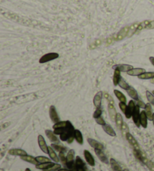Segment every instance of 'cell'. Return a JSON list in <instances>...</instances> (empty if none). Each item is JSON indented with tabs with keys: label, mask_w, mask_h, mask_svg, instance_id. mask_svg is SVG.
<instances>
[{
	"label": "cell",
	"mask_w": 154,
	"mask_h": 171,
	"mask_svg": "<svg viewBox=\"0 0 154 171\" xmlns=\"http://www.w3.org/2000/svg\"><path fill=\"white\" fill-rule=\"evenodd\" d=\"M138 103H137V105H138V107H140V108H143V109H145V107H146V104H144L142 101H140V100H138Z\"/></svg>",
	"instance_id": "46"
},
{
	"label": "cell",
	"mask_w": 154,
	"mask_h": 171,
	"mask_svg": "<svg viewBox=\"0 0 154 171\" xmlns=\"http://www.w3.org/2000/svg\"><path fill=\"white\" fill-rule=\"evenodd\" d=\"M123 171H129V170H127V169H125V170H123Z\"/></svg>",
	"instance_id": "52"
},
{
	"label": "cell",
	"mask_w": 154,
	"mask_h": 171,
	"mask_svg": "<svg viewBox=\"0 0 154 171\" xmlns=\"http://www.w3.org/2000/svg\"><path fill=\"white\" fill-rule=\"evenodd\" d=\"M49 115L50 117V119L52 120L53 123H57V122H59V117L58 116V113L57 112V110H56V107L52 105L50 107V110H49Z\"/></svg>",
	"instance_id": "6"
},
{
	"label": "cell",
	"mask_w": 154,
	"mask_h": 171,
	"mask_svg": "<svg viewBox=\"0 0 154 171\" xmlns=\"http://www.w3.org/2000/svg\"><path fill=\"white\" fill-rule=\"evenodd\" d=\"M135 103L133 100H131L129 102H128V104L127 105V108L126 110V112L124 113L125 116L126 117V119H130L132 116V114L134 113L135 109Z\"/></svg>",
	"instance_id": "2"
},
{
	"label": "cell",
	"mask_w": 154,
	"mask_h": 171,
	"mask_svg": "<svg viewBox=\"0 0 154 171\" xmlns=\"http://www.w3.org/2000/svg\"><path fill=\"white\" fill-rule=\"evenodd\" d=\"M68 121H59V122L55 123L53 125V129H57V128H65L68 125Z\"/></svg>",
	"instance_id": "34"
},
{
	"label": "cell",
	"mask_w": 154,
	"mask_h": 171,
	"mask_svg": "<svg viewBox=\"0 0 154 171\" xmlns=\"http://www.w3.org/2000/svg\"><path fill=\"white\" fill-rule=\"evenodd\" d=\"M145 113H146V114H147L148 119L153 120V113L152 111V107H151V104L150 103L146 104V107H145Z\"/></svg>",
	"instance_id": "29"
},
{
	"label": "cell",
	"mask_w": 154,
	"mask_h": 171,
	"mask_svg": "<svg viewBox=\"0 0 154 171\" xmlns=\"http://www.w3.org/2000/svg\"><path fill=\"white\" fill-rule=\"evenodd\" d=\"M20 158H21L23 161H24L29 162V163L34 164V165H37V164H39V162L37 161L36 158H34V157L32 156V155H27L21 156L20 157Z\"/></svg>",
	"instance_id": "23"
},
{
	"label": "cell",
	"mask_w": 154,
	"mask_h": 171,
	"mask_svg": "<svg viewBox=\"0 0 154 171\" xmlns=\"http://www.w3.org/2000/svg\"><path fill=\"white\" fill-rule=\"evenodd\" d=\"M8 153L11 155H15V156H24L27 155V152L25 150L21 149H9Z\"/></svg>",
	"instance_id": "16"
},
{
	"label": "cell",
	"mask_w": 154,
	"mask_h": 171,
	"mask_svg": "<svg viewBox=\"0 0 154 171\" xmlns=\"http://www.w3.org/2000/svg\"><path fill=\"white\" fill-rule=\"evenodd\" d=\"M146 71L144 68H132V70L128 71L127 72V74L129 76H140L141 74H144L145 73Z\"/></svg>",
	"instance_id": "17"
},
{
	"label": "cell",
	"mask_w": 154,
	"mask_h": 171,
	"mask_svg": "<svg viewBox=\"0 0 154 171\" xmlns=\"http://www.w3.org/2000/svg\"><path fill=\"white\" fill-rule=\"evenodd\" d=\"M25 171H31V170H30V168H26V169L25 170Z\"/></svg>",
	"instance_id": "51"
},
{
	"label": "cell",
	"mask_w": 154,
	"mask_h": 171,
	"mask_svg": "<svg viewBox=\"0 0 154 171\" xmlns=\"http://www.w3.org/2000/svg\"><path fill=\"white\" fill-rule=\"evenodd\" d=\"M59 169H61V165L59 164H55L53 167L48 170V171H57L59 170Z\"/></svg>",
	"instance_id": "42"
},
{
	"label": "cell",
	"mask_w": 154,
	"mask_h": 171,
	"mask_svg": "<svg viewBox=\"0 0 154 171\" xmlns=\"http://www.w3.org/2000/svg\"><path fill=\"white\" fill-rule=\"evenodd\" d=\"M118 85H119L120 88H122L123 89H125L126 91L129 87H130V86L126 83V81L125 80L123 77H121V79H120V80H119V84Z\"/></svg>",
	"instance_id": "35"
},
{
	"label": "cell",
	"mask_w": 154,
	"mask_h": 171,
	"mask_svg": "<svg viewBox=\"0 0 154 171\" xmlns=\"http://www.w3.org/2000/svg\"><path fill=\"white\" fill-rule=\"evenodd\" d=\"M128 31H129V28H128V26L123 28V30H120V31L119 32V33L117 35V40H121L123 38L126 37L127 33L128 32Z\"/></svg>",
	"instance_id": "27"
},
{
	"label": "cell",
	"mask_w": 154,
	"mask_h": 171,
	"mask_svg": "<svg viewBox=\"0 0 154 171\" xmlns=\"http://www.w3.org/2000/svg\"><path fill=\"white\" fill-rule=\"evenodd\" d=\"M140 116H141V112H140V107L138 105H136L134 113L132 114V119L134 122L135 125H136V127L139 128L141 126V123H140Z\"/></svg>",
	"instance_id": "4"
},
{
	"label": "cell",
	"mask_w": 154,
	"mask_h": 171,
	"mask_svg": "<svg viewBox=\"0 0 154 171\" xmlns=\"http://www.w3.org/2000/svg\"><path fill=\"white\" fill-rule=\"evenodd\" d=\"M125 135H126V140H128V142L129 143V144H130L132 147H133V149H139V144H138V141L136 140L135 138L132 136L130 133L129 132L126 133V134H125Z\"/></svg>",
	"instance_id": "7"
},
{
	"label": "cell",
	"mask_w": 154,
	"mask_h": 171,
	"mask_svg": "<svg viewBox=\"0 0 154 171\" xmlns=\"http://www.w3.org/2000/svg\"><path fill=\"white\" fill-rule=\"evenodd\" d=\"M122 132L124 134H126V133L129 132V130H128V126L127 125V124L126 123H123V127H122V129H121Z\"/></svg>",
	"instance_id": "45"
},
{
	"label": "cell",
	"mask_w": 154,
	"mask_h": 171,
	"mask_svg": "<svg viewBox=\"0 0 154 171\" xmlns=\"http://www.w3.org/2000/svg\"><path fill=\"white\" fill-rule=\"evenodd\" d=\"M146 29H148V30H153V29H154V20L150 21V23H149V24L147 25Z\"/></svg>",
	"instance_id": "47"
},
{
	"label": "cell",
	"mask_w": 154,
	"mask_h": 171,
	"mask_svg": "<svg viewBox=\"0 0 154 171\" xmlns=\"http://www.w3.org/2000/svg\"><path fill=\"white\" fill-rule=\"evenodd\" d=\"M75 139L77 142V144L80 145H82L84 144V138H83L82 133L81 131H79L78 129H75Z\"/></svg>",
	"instance_id": "26"
},
{
	"label": "cell",
	"mask_w": 154,
	"mask_h": 171,
	"mask_svg": "<svg viewBox=\"0 0 154 171\" xmlns=\"http://www.w3.org/2000/svg\"><path fill=\"white\" fill-rule=\"evenodd\" d=\"M138 78L141 80L154 79V72H145L144 74L138 76Z\"/></svg>",
	"instance_id": "31"
},
{
	"label": "cell",
	"mask_w": 154,
	"mask_h": 171,
	"mask_svg": "<svg viewBox=\"0 0 154 171\" xmlns=\"http://www.w3.org/2000/svg\"><path fill=\"white\" fill-rule=\"evenodd\" d=\"M102 95H103V92L99 91L95 95L93 98V104L94 106L97 108H101V105H102Z\"/></svg>",
	"instance_id": "8"
},
{
	"label": "cell",
	"mask_w": 154,
	"mask_h": 171,
	"mask_svg": "<svg viewBox=\"0 0 154 171\" xmlns=\"http://www.w3.org/2000/svg\"><path fill=\"white\" fill-rule=\"evenodd\" d=\"M35 158H36L37 161L39 162V164H43V163L50 161L49 158L45 156H37Z\"/></svg>",
	"instance_id": "37"
},
{
	"label": "cell",
	"mask_w": 154,
	"mask_h": 171,
	"mask_svg": "<svg viewBox=\"0 0 154 171\" xmlns=\"http://www.w3.org/2000/svg\"><path fill=\"white\" fill-rule=\"evenodd\" d=\"M87 141H88V144H90V146L93 148L94 149H101V150L104 149V146H103V144H101V143H99L97 140L92 139V138H88V139H87Z\"/></svg>",
	"instance_id": "12"
},
{
	"label": "cell",
	"mask_w": 154,
	"mask_h": 171,
	"mask_svg": "<svg viewBox=\"0 0 154 171\" xmlns=\"http://www.w3.org/2000/svg\"><path fill=\"white\" fill-rule=\"evenodd\" d=\"M38 143H39V146L41 150L45 154H48V146L47 145L46 141H45L42 135L39 134L38 136Z\"/></svg>",
	"instance_id": "5"
},
{
	"label": "cell",
	"mask_w": 154,
	"mask_h": 171,
	"mask_svg": "<svg viewBox=\"0 0 154 171\" xmlns=\"http://www.w3.org/2000/svg\"><path fill=\"white\" fill-rule=\"evenodd\" d=\"M146 96H147L149 103L154 106V95L153 94L152 92H149V91H146Z\"/></svg>",
	"instance_id": "36"
},
{
	"label": "cell",
	"mask_w": 154,
	"mask_h": 171,
	"mask_svg": "<svg viewBox=\"0 0 154 171\" xmlns=\"http://www.w3.org/2000/svg\"><path fill=\"white\" fill-rule=\"evenodd\" d=\"M45 134H46L47 137H48V138L49 139L50 141L51 142V143H53V144H59V139L57 138V137L56 136L57 134L53 132V131H50V130H46V131H45Z\"/></svg>",
	"instance_id": "14"
},
{
	"label": "cell",
	"mask_w": 154,
	"mask_h": 171,
	"mask_svg": "<svg viewBox=\"0 0 154 171\" xmlns=\"http://www.w3.org/2000/svg\"><path fill=\"white\" fill-rule=\"evenodd\" d=\"M42 171H48V170H42Z\"/></svg>",
	"instance_id": "54"
},
{
	"label": "cell",
	"mask_w": 154,
	"mask_h": 171,
	"mask_svg": "<svg viewBox=\"0 0 154 171\" xmlns=\"http://www.w3.org/2000/svg\"><path fill=\"white\" fill-rule=\"evenodd\" d=\"M55 164V163H53V162H46V163H43V164H39L35 165V168L39 170H48V169L53 167V165Z\"/></svg>",
	"instance_id": "19"
},
{
	"label": "cell",
	"mask_w": 154,
	"mask_h": 171,
	"mask_svg": "<svg viewBox=\"0 0 154 171\" xmlns=\"http://www.w3.org/2000/svg\"><path fill=\"white\" fill-rule=\"evenodd\" d=\"M59 161H61L63 164H66V161H67L66 157L65 156V153L63 152H59Z\"/></svg>",
	"instance_id": "43"
},
{
	"label": "cell",
	"mask_w": 154,
	"mask_h": 171,
	"mask_svg": "<svg viewBox=\"0 0 154 171\" xmlns=\"http://www.w3.org/2000/svg\"><path fill=\"white\" fill-rule=\"evenodd\" d=\"M145 165L147 166V168H148L149 170L151 171H154V163L151 160H147V161H146V163H145Z\"/></svg>",
	"instance_id": "40"
},
{
	"label": "cell",
	"mask_w": 154,
	"mask_h": 171,
	"mask_svg": "<svg viewBox=\"0 0 154 171\" xmlns=\"http://www.w3.org/2000/svg\"><path fill=\"white\" fill-rule=\"evenodd\" d=\"M114 69H118L119 71H120L121 72H128V71L132 70L133 68L132 65H126V64H121V65H116L113 67Z\"/></svg>",
	"instance_id": "15"
},
{
	"label": "cell",
	"mask_w": 154,
	"mask_h": 171,
	"mask_svg": "<svg viewBox=\"0 0 154 171\" xmlns=\"http://www.w3.org/2000/svg\"><path fill=\"white\" fill-rule=\"evenodd\" d=\"M95 122H96V123H97L98 125H102V126L106 125V122H105V121L102 116L101 117L98 118V119H95Z\"/></svg>",
	"instance_id": "41"
},
{
	"label": "cell",
	"mask_w": 154,
	"mask_h": 171,
	"mask_svg": "<svg viewBox=\"0 0 154 171\" xmlns=\"http://www.w3.org/2000/svg\"><path fill=\"white\" fill-rule=\"evenodd\" d=\"M84 158L86 159V161L87 162V164L91 166V167H94L95 164V162L93 155L86 149L84 151Z\"/></svg>",
	"instance_id": "13"
},
{
	"label": "cell",
	"mask_w": 154,
	"mask_h": 171,
	"mask_svg": "<svg viewBox=\"0 0 154 171\" xmlns=\"http://www.w3.org/2000/svg\"><path fill=\"white\" fill-rule=\"evenodd\" d=\"M133 154H134L135 157L139 161H141L142 164H144L145 163H146V161L148 160V158L146 156V155L144 152H142L140 149H133Z\"/></svg>",
	"instance_id": "3"
},
{
	"label": "cell",
	"mask_w": 154,
	"mask_h": 171,
	"mask_svg": "<svg viewBox=\"0 0 154 171\" xmlns=\"http://www.w3.org/2000/svg\"><path fill=\"white\" fill-rule=\"evenodd\" d=\"M153 125H154V113H153Z\"/></svg>",
	"instance_id": "50"
},
{
	"label": "cell",
	"mask_w": 154,
	"mask_h": 171,
	"mask_svg": "<svg viewBox=\"0 0 154 171\" xmlns=\"http://www.w3.org/2000/svg\"><path fill=\"white\" fill-rule=\"evenodd\" d=\"M65 165L67 167L68 170L71 171H77V167H76V163L75 161H66Z\"/></svg>",
	"instance_id": "33"
},
{
	"label": "cell",
	"mask_w": 154,
	"mask_h": 171,
	"mask_svg": "<svg viewBox=\"0 0 154 171\" xmlns=\"http://www.w3.org/2000/svg\"><path fill=\"white\" fill-rule=\"evenodd\" d=\"M76 167H77V171H88L86 167V164L84 161L81 159V157L77 156L75 159Z\"/></svg>",
	"instance_id": "9"
},
{
	"label": "cell",
	"mask_w": 154,
	"mask_h": 171,
	"mask_svg": "<svg viewBox=\"0 0 154 171\" xmlns=\"http://www.w3.org/2000/svg\"><path fill=\"white\" fill-rule=\"evenodd\" d=\"M108 113H109V116L110 117V119L112 121H115L116 116H117V111H116V108L114 107V103H108Z\"/></svg>",
	"instance_id": "10"
},
{
	"label": "cell",
	"mask_w": 154,
	"mask_h": 171,
	"mask_svg": "<svg viewBox=\"0 0 154 171\" xmlns=\"http://www.w3.org/2000/svg\"><path fill=\"white\" fill-rule=\"evenodd\" d=\"M59 54L57 53H49V54H46L45 55L42 56L39 59V62L41 64H44V63L48 62L52 60L57 59V58H59Z\"/></svg>",
	"instance_id": "1"
},
{
	"label": "cell",
	"mask_w": 154,
	"mask_h": 171,
	"mask_svg": "<svg viewBox=\"0 0 154 171\" xmlns=\"http://www.w3.org/2000/svg\"><path fill=\"white\" fill-rule=\"evenodd\" d=\"M94 150H95V155H97L99 159H100L102 162L106 164H108V163H110V161H108V158H107L106 155L104 153L103 150H101V149H94Z\"/></svg>",
	"instance_id": "11"
},
{
	"label": "cell",
	"mask_w": 154,
	"mask_h": 171,
	"mask_svg": "<svg viewBox=\"0 0 154 171\" xmlns=\"http://www.w3.org/2000/svg\"><path fill=\"white\" fill-rule=\"evenodd\" d=\"M150 61H151V62L152 63V65L154 66V57L153 56L150 57Z\"/></svg>",
	"instance_id": "48"
},
{
	"label": "cell",
	"mask_w": 154,
	"mask_h": 171,
	"mask_svg": "<svg viewBox=\"0 0 154 171\" xmlns=\"http://www.w3.org/2000/svg\"><path fill=\"white\" fill-rule=\"evenodd\" d=\"M58 171H71V170L68 169H65V168H62H62H61V169H59Z\"/></svg>",
	"instance_id": "49"
},
{
	"label": "cell",
	"mask_w": 154,
	"mask_h": 171,
	"mask_svg": "<svg viewBox=\"0 0 154 171\" xmlns=\"http://www.w3.org/2000/svg\"><path fill=\"white\" fill-rule=\"evenodd\" d=\"M152 93H153V95H154V90H153V92H152Z\"/></svg>",
	"instance_id": "53"
},
{
	"label": "cell",
	"mask_w": 154,
	"mask_h": 171,
	"mask_svg": "<svg viewBox=\"0 0 154 171\" xmlns=\"http://www.w3.org/2000/svg\"><path fill=\"white\" fill-rule=\"evenodd\" d=\"M119 108H120V110L122 111V112L123 113L126 112V108H127L126 104L124 103V102H119Z\"/></svg>",
	"instance_id": "44"
},
{
	"label": "cell",
	"mask_w": 154,
	"mask_h": 171,
	"mask_svg": "<svg viewBox=\"0 0 154 171\" xmlns=\"http://www.w3.org/2000/svg\"><path fill=\"white\" fill-rule=\"evenodd\" d=\"M102 113V111L101 110V108H97L95 111V112L93 113V118L95 119H98V118L101 117Z\"/></svg>",
	"instance_id": "39"
},
{
	"label": "cell",
	"mask_w": 154,
	"mask_h": 171,
	"mask_svg": "<svg viewBox=\"0 0 154 171\" xmlns=\"http://www.w3.org/2000/svg\"><path fill=\"white\" fill-rule=\"evenodd\" d=\"M48 155H49L50 159L53 160L54 162L58 163L59 161V157L57 156V155L55 152V150L52 148V146H48Z\"/></svg>",
	"instance_id": "20"
},
{
	"label": "cell",
	"mask_w": 154,
	"mask_h": 171,
	"mask_svg": "<svg viewBox=\"0 0 154 171\" xmlns=\"http://www.w3.org/2000/svg\"><path fill=\"white\" fill-rule=\"evenodd\" d=\"M127 93L131 98H132L133 100H135V101H138V94L137 91L135 89L132 87H130L126 90Z\"/></svg>",
	"instance_id": "24"
},
{
	"label": "cell",
	"mask_w": 154,
	"mask_h": 171,
	"mask_svg": "<svg viewBox=\"0 0 154 171\" xmlns=\"http://www.w3.org/2000/svg\"><path fill=\"white\" fill-rule=\"evenodd\" d=\"M74 157H75V151L73 149H70L69 151L67 153V155H66V159H67V161H74Z\"/></svg>",
	"instance_id": "38"
},
{
	"label": "cell",
	"mask_w": 154,
	"mask_h": 171,
	"mask_svg": "<svg viewBox=\"0 0 154 171\" xmlns=\"http://www.w3.org/2000/svg\"><path fill=\"white\" fill-rule=\"evenodd\" d=\"M51 146L55 151L59 152L66 153L67 152V149L66 147H64V146H59L56 144H52Z\"/></svg>",
	"instance_id": "32"
},
{
	"label": "cell",
	"mask_w": 154,
	"mask_h": 171,
	"mask_svg": "<svg viewBox=\"0 0 154 171\" xmlns=\"http://www.w3.org/2000/svg\"><path fill=\"white\" fill-rule=\"evenodd\" d=\"M147 120H148V118H147L145 111H141V116H140V123L144 128H147Z\"/></svg>",
	"instance_id": "18"
},
{
	"label": "cell",
	"mask_w": 154,
	"mask_h": 171,
	"mask_svg": "<svg viewBox=\"0 0 154 171\" xmlns=\"http://www.w3.org/2000/svg\"><path fill=\"white\" fill-rule=\"evenodd\" d=\"M114 93L116 95V97L117 98V99L119 100V102H124V103L126 102V96L124 95L123 92H121L119 90H117V89H114Z\"/></svg>",
	"instance_id": "28"
},
{
	"label": "cell",
	"mask_w": 154,
	"mask_h": 171,
	"mask_svg": "<svg viewBox=\"0 0 154 171\" xmlns=\"http://www.w3.org/2000/svg\"><path fill=\"white\" fill-rule=\"evenodd\" d=\"M109 164H110V167H111L113 171H123V170L122 169L119 163L115 159H114V158H110Z\"/></svg>",
	"instance_id": "22"
},
{
	"label": "cell",
	"mask_w": 154,
	"mask_h": 171,
	"mask_svg": "<svg viewBox=\"0 0 154 171\" xmlns=\"http://www.w3.org/2000/svg\"><path fill=\"white\" fill-rule=\"evenodd\" d=\"M102 128L103 130H104V131H105L107 134H108L109 136L116 137V135H117V134H116L115 131L114 130V128L111 127V125L106 124L105 125H103Z\"/></svg>",
	"instance_id": "21"
},
{
	"label": "cell",
	"mask_w": 154,
	"mask_h": 171,
	"mask_svg": "<svg viewBox=\"0 0 154 171\" xmlns=\"http://www.w3.org/2000/svg\"><path fill=\"white\" fill-rule=\"evenodd\" d=\"M120 71H119L118 69H114V77H113V83H114V86H118L119 84V82L121 79V74H120Z\"/></svg>",
	"instance_id": "25"
},
{
	"label": "cell",
	"mask_w": 154,
	"mask_h": 171,
	"mask_svg": "<svg viewBox=\"0 0 154 171\" xmlns=\"http://www.w3.org/2000/svg\"><path fill=\"white\" fill-rule=\"evenodd\" d=\"M115 122H116V124H117V126L118 128L119 129V130H121L122 129V127H123V116H122V115L120 113H118L117 114V116H116V119H115Z\"/></svg>",
	"instance_id": "30"
}]
</instances>
